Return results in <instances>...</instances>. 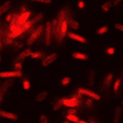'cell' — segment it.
<instances>
[{
  "label": "cell",
  "mask_w": 123,
  "mask_h": 123,
  "mask_svg": "<svg viewBox=\"0 0 123 123\" xmlns=\"http://www.w3.org/2000/svg\"><path fill=\"white\" fill-rule=\"evenodd\" d=\"M84 95L81 94L80 92L75 93L74 95L72 97H64L63 98V106H67V108H80V106L84 105V99H83Z\"/></svg>",
  "instance_id": "cell-1"
},
{
  "label": "cell",
  "mask_w": 123,
  "mask_h": 123,
  "mask_svg": "<svg viewBox=\"0 0 123 123\" xmlns=\"http://www.w3.org/2000/svg\"><path fill=\"white\" fill-rule=\"evenodd\" d=\"M44 29H46V26H42V25H39V26H37L36 29H33L31 31V33L29 34V38H28V40H27V46L33 44L40 38L41 34L44 32Z\"/></svg>",
  "instance_id": "cell-2"
},
{
  "label": "cell",
  "mask_w": 123,
  "mask_h": 123,
  "mask_svg": "<svg viewBox=\"0 0 123 123\" xmlns=\"http://www.w3.org/2000/svg\"><path fill=\"white\" fill-rule=\"evenodd\" d=\"M52 31H53V38L55 39V41L59 43H61L64 39V36L62 34V31H61V27L60 23L58 21V19H53L52 20Z\"/></svg>",
  "instance_id": "cell-3"
},
{
  "label": "cell",
  "mask_w": 123,
  "mask_h": 123,
  "mask_svg": "<svg viewBox=\"0 0 123 123\" xmlns=\"http://www.w3.org/2000/svg\"><path fill=\"white\" fill-rule=\"evenodd\" d=\"M46 29H44V42H46L47 47L51 46V41L53 38V31H52V22H47L46 25Z\"/></svg>",
  "instance_id": "cell-4"
},
{
  "label": "cell",
  "mask_w": 123,
  "mask_h": 123,
  "mask_svg": "<svg viewBox=\"0 0 123 123\" xmlns=\"http://www.w3.org/2000/svg\"><path fill=\"white\" fill-rule=\"evenodd\" d=\"M14 80L13 79H7L2 82L1 84V88H0V101L2 102L3 101V98H5V94L7 93V91L9 90V88H11L13 86Z\"/></svg>",
  "instance_id": "cell-5"
},
{
  "label": "cell",
  "mask_w": 123,
  "mask_h": 123,
  "mask_svg": "<svg viewBox=\"0 0 123 123\" xmlns=\"http://www.w3.org/2000/svg\"><path fill=\"white\" fill-rule=\"evenodd\" d=\"M78 92H80L81 94L86 95V97L88 98H91V99H93L94 101H99L101 99V97L98 93H95V92H93L92 90L90 89H84V88H79L78 89Z\"/></svg>",
  "instance_id": "cell-6"
},
{
  "label": "cell",
  "mask_w": 123,
  "mask_h": 123,
  "mask_svg": "<svg viewBox=\"0 0 123 123\" xmlns=\"http://www.w3.org/2000/svg\"><path fill=\"white\" fill-rule=\"evenodd\" d=\"M21 72L19 71H2L0 73V77L2 79H13V78H20L21 77Z\"/></svg>",
  "instance_id": "cell-7"
},
{
  "label": "cell",
  "mask_w": 123,
  "mask_h": 123,
  "mask_svg": "<svg viewBox=\"0 0 123 123\" xmlns=\"http://www.w3.org/2000/svg\"><path fill=\"white\" fill-rule=\"evenodd\" d=\"M31 53H32V51L30 50V49H25V50H22V52H20L17 57L14 58L13 63L14 62H22V61L25 60L27 57H30V55H31Z\"/></svg>",
  "instance_id": "cell-8"
},
{
  "label": "cell",
  "mask_w": 123,
  "mask_h": 123,
  "mask_svg": "<svg viewBox=\"0 0 123 123\" xmlns=\"http://www.w3.org/2000/svg\"><path fill=\"white\" fill-rule=\"evenodd\" d=\"M112 81H113V74H112V73H108V74L104 77V79L102 80V86H101V88H102L104 91H106V90L111 86Z\"/></svg>",
  "instance_id": "cell-9"
},
{
  "label": "cell",
  "mask_w": 123,
  "mask_h": 123,
  "mask_svg": "<svg viewBox=\"0 0 123 123\" xmlns=\"http://www.w3.org/2000/svg\"><path fill=\"white\" fill-rule=\"evenodd\" d=\"M58 58V55L57 53H50L49 55H47L44 59H42V62H41V64H42L43 67H48L49 64H51V63H53L55 60H57Z\"/></svg>",
  "instance_id": "cell-10"
},
{
  "label": "cell",
  "mask_w": 123,
  "mask_h": 123,
  "mask_svg": "<svg viewBox=\"0 0 123 123\" xmlns=\"http://www.w3.org/2000/svg\"><path fill=\"white\" fill-rule=\"evenodd\" d=\"M0 117H5V119H9V120H12V121H17L18 120V115L16 114V113L8 112V111H3V110L0 111Z\"/></svg>",
  "instance_id": "cell-11"
},
{
  "label": "cell",
  "mask_w": 123,
  "mask_h": 123,
  "mask_svg": "<svg viewBox=\"0 0 123 123\" xmlns=\"http://www.w3.org/2000/svg\"><path fill=\"white\" fill-rule=\"evenodd\" d=\"M68 37L70 38V39H72V40L78 41V42H81V43L86 42V38H83L82 36H80V34H78V33H74V32H68Z\"/></svg>",
  "instance_id": "cell-12"
},
{
  "label": "cell",
  "mask_w": 123,
  "mask_h": 123,
  "mask_svg": "<svg viewBox=\"0 0 123 123\" xmlns=\"http://www.w3.org/2000/svg\"><path fill=\"white\" fill-rule=\"evenodd\" d=\"M68 22H69V27L72 29H74V30H78V29H80V23L78 22V21H75L73 18H72V16H69L68 17Z\"/></svg>",
  "instance_id": "cell-13"
},
{
  "label": "cell",
  "mask_w": 123,
  "mask_h": 123,
  "mask_svg": "<svg viewBox=\"0 0 123 123\" xmlns=\"http://www.w3.org/2000/svg\"><path fill=\"white\" fill-rule=\"evenodd\" d=\"M10 7H11V1H10V0H8V1H6L5 3H2L1 7H0V14H1V16L5 14L9 9H10Z\"/></svg>",
  "instance_id": "cell-14"
},
{
  "label": "cell",
  "mask_w": 123,
  "mask_h": 123,
  "mask_svg": "<svg viewBox=\"0 0 123 123\" xmlns=\"http://www.w3.org/2000/svg\"><path fill=\"white\" fill-rule=\"evenodd\" d=\"M121 114H122V106H117L114 112V117H113V122L119 123L121 119Z\"/></svg>",
  "instance_id": "cell-15"
},
{
  "label": "cell",
  "mask_w": 123,
  "mask_h": 123,
  "mask_svg": "<svg viewBox=\"0 0 123 123\" xmlns=\"http://www.w3.org/2000/svg\"><path fill=\"white\" fill-rule=\"evenodd\" d=\"M60 23V27H61V31H62V34L66 37L67 34H68V29H69V22L68 20H63L61 21Z\"/></svg>",
  "instance_id": "cell-16"
},
{
  "label": "cell",
  "mask_w": 123,
  "mask_h": 123,
  "mask_svg": "<svg viewBox=\"0 0 123 123\" xmlns=\"http://www.w3.org/2000/svg\"><path fill=\"white\" fill-rule=\"evenodd\" d=\"M72 57L77 59V60H86L88 59V55L86 53H82V52H79V51H75L72 53Z\"/></svg>",
  "instance_id": "cell-17"
},
{
  "label": "cell",
  "mask_w": 123,
  "mask_h": 123,
  "mask_svg": "<svg viewBox=\"0 0 123 123\" xmlns=\"http://www.w3.org/2000/svg\"><path fill=\"white\" fill-rule=\"evenodd\" d=\"M48 94H49L48 91L40 92V93H39V94H37V97H36V101H37V102H42V101H44L47 99Z\"/></svg>",
  "instance_id": "cell-18"
},
{
  "label": "cell",
  "mask_w": 123,
  "mask_h": 123,
  "mask_svg": "<svg viewBox=\"0 0 123 123\" xmlns=\"http://www.w3.org/2000/svg\"><path fill=\"white\" fill-rule=\"evenodd\" d=\"M66 119L68 121H70V122H72V123H78L79 121H80V119L78 117L77 114H67Z\"/></svg>",
  "instance_id": "cell-19"
},
{
  "label": "cell",
  "mask_w": 123,
  "mask_h": 123,
  "mask_svg": "<svg viewBox=\"0 0 123 123\" xmlns=\"http://www.w3.org/2000/svg\"><path fill=\"white\" fill-rule=\"evenodd\" d=\"M94 77H95V72L92 70L89 73V77H88V86H92L94 84Z\"/></svg>",
  "instance_id": "cell-20"
},
{
  "label": "cell",
  "mask_w": 123,
  "mask_h": 123,
  "mask_svg": "<svg viewBox=\"0 0 123 123\" xmlns=\"http://www.w3.org/2000/svg\"><path fill=\"white\" fill-rule=\"evenodd\" d=\"M112 5H113V3H112L111 1H106V2L102 3V6H101V9H102V11H103V12H108L110 9L112 8Z\"/></svg>",
  "instance_id": "cell-21"
},
{
  "label": "cell",
  "mask_w": 123,
  "mask_h": 123,
  "mask_svg": "<svg viewBox=\"0 0 123 123\" xmlns=\"http://www.w3.org/2000/svg\"><path fill=\"white\" fill-rule=\"evenodd\" d=\"M120 86H121V79L120 78H117L114 80V83H113V91L117 92L119 89H120Z\"/></svg>",
  "instance_id": "cell-22"
},
{
  "label": "cell",
  "mask_w": 123,
  "mask_h": 123,
  "mask_svg": "<svg viewBox=\"0 0 123 123\" xmlns=\"http://www.w3.org/2000/svg\"><path fill=\"white\" fill-rule=\"evenodd\" d=\"M61 106H63V98H60L58 101H55V105H53V110H55V111H57V110L60 109Z\"/></svg>",
  "instance_id": "cell-23"
},
{
  "label": "cell",
  "mask_w": 123,
  "mask_h": 123,
  "mask_svg": "<svg viewBox=\"0 0 123 123\" xmlns=\"http://www.w3.org/2000/svg\"><path fill=\"white\" fill-rule=\"evenodd\" d=\"M43 19V13H38V14H36L33 18L31 19V21L33 22V25H36L37 22H39V21H41Z\"/></svg>",
  "instance_id": "cell-24"
},
{
  "label": "cell",
  "mask_w": 123,
  "mask_h": 123,
  "mask_svg": "<svg viewBox=\"0 0 123 123\" xmlns=\"http://www.w3.org/2000/svg\"><path fill=\"white\" fill-rule=\"evenodd\" d=\"M108 30H109V27H108V26H103V27H101V28L98 29L97 33L98 34H104V33H106V32H108Z\"/></svg>",
  "instance_id": "cell-25"
},
{
  "label": "cell",
  "mask_w": 123,
  "mask_h": 123,
  "mask_svg": "<svg viewBox=\"0 0 123 123\" xmlns=\"http://www.w3.org/2000/svg\"><path fill=\"white\" fill-rule=\"evenodd\" d=\"M84 105H86V108H92V106H93V99L86 98V100H84Z\"/></svg>",
  "instance_id": "cell-26"
},
{
  "label": "cell",
  "mask_w": 123,
  "mask_h": 123,
  "mask_svg": "<svg viewBox=\"0 0 123 123\" xmlns=\"http://www.w3.org/2000/svg\"><path fill=\"white\" fill-rule=\"evenodd\" d=\"M42 55H43L42 52H40V51H36V52H32L30 57H31L32 59H40V58H42Z\"/></svg>",
  "instance_id": "cell-27"
},
{
  "label": "cell",
  "mask_w": 123,
  "mask_h": 123,
  "mask_svg": "<svg viewBox=\"0 0 123 123\" xmlns=\"http://www.w3.org/2000/svg\"><path fill=\"white\" fill-rule=\"evenodd\" d=\"M30 86H31V84H30V81L27 80V79H23L22 80V88L25 90H29L30 89Z\"/></svg>",
  "instance_id": "cell-28"
},
{
  "label": "cell",
  "mask_w": 123,
  "mask_h": 123,
  "mask_svg": "<svg viewBox=\"0 0 123 123\" xmlns=\"http://www.w3.org/2000/svg\"><path fill=\"white\" fill-rule=\"evenodd\" d=\"M13 69L16 71L21 72L22 71V62H14L13 63Z\"/></svg>",
  "instance_id": "cell-29"
},
{
  "label": "cell",
  "mask_w": 123,
  "mask_h": 123,
  "mask_svg": "<svg viewBox=\"0 0 123 123\" xmlns=\"http://www.w3.org/2000/svg\"><path fill=\"white\" fill-rule=\"evenodd\" d=\"M39 123H49V119L46 114H41L39 117Z\"/></svg>",
  "instance_id": "cell-30"
},
{
  "label": "cell",
  "mask_w": 123,
  "mask_h": 123,
  "mask_svg": "<svg viewBox=\"0 0 123 123\" xmlns=\"http://www.w3.org/2000/svg\"><path fill=\"white\" fill-rule=\"evenodd\" d=\"M70 82H71V78L70 77H66L61 80V84H62V86H68Z\"/></svg>",
  "instance_id": "cell-31"
},
{
  "label": "cell",
  "mask_w": 123,
  "mask_h": 123,
  "mask_svg": "<svg viewBox=\"0 0 123 123\" xmlns=\"http://www.w3.org/2000/svg\"><path fill=\"white\" fill-rule=\"evenodd\" d=\"M105 52H106V53H108L109 55H113L115 53V49L113 48V47H110V48H108V49L105 50Z\"/></svg>",
  "instance_id": "cell-32"
},
{
  "label": "cell",
  "mask_w": 123,
  "mask_h": 123,
  "mask_svg": "<svg viewBox=\"0 0 123 123\" xmlns=\"http://www.w3.org/2000/svg\"><path fill=\"white\" fill-rule=\"evenodd\" d=\"M77 108H69L67 114H77Z\"/></svg>",
  "instance_id": "cell-33"
},
{
  "label": "cell",
  "mask_w": 123,
  "mask_h": 123,
  "mask_svg": "<svg viewBox=\"0 0 123 123\" xmlns=\"http://www.w3.org/2000/svg\"><path fill=\"white\" fill-rule=\"evenodd\" d=\"M30 1H34V2H40V3H46V5H49V3H51V0H30Z\"/></svg>",
  "instance_id": "cell-34"
},
{
  "label": "cell",
  "mask_w": 123,
  "mask_h": 123,
  "mask_svg": "<svg viewBox=\"0 0 123 123\" xmlns=\"http://www.w3.org/2000/svg\"><path fill=\"white\" fill-rule=\"evenodd\" d=\"M78 7H79V9H84L86 8V3H84V1L80 0V1L78 2Z\"/></svg>",
  "instance_id": "cell-35"
},
{
  "label": "cell",
  "mask_w": 123,
  "mask_h": 123,
  "mask_svg": "<svg viewBox=\"0 0 123 123\" xmlns=\"http://www.w3.org/2000/svg\"><path fill=\"white\" fill-rule=\"evenodd\" d=\"M114 27H115V29H117V30H120L121 32H123V25H121V23H115Z\"/></svg>",
  "instance_id": "cell-36"
},
{
  "label": "cell",
  "mask_w": 123,
  "mask_h": 123,
  "mask_svg": "<svg viewBox=\"0 0 123 123\" xmlns=\"http://www.w3.org/2000/svg\"><path fill=\"white\" fill-rule=\"evenodd\" d=\"M13 16H14V13H9L8 16L6 17V21H7V22H10V21L12 20V18H13Z\"/></svg>",
  "instance_id": "cell-37"
},
{
  "label": "cell",
  "mask_w": 123,
  "mask_h": 123,
  "mask_svg": "<svg viewBox=\"0 0 123 123\" xmlns=\"http://www.w3.org/2000/svg\"><path fill=\"white\" fill-rule=\"evenodd\" d=\"M22 43H20V42H14L13 43V47H16V48H22Z\"/></svg>",
  "instance_id": "cell-38"
},
{
  "label": "cell",
  "mask_w": 123,
  "mask_h": 123,
  "mask_svg": "<svg viewBox=\"0 0 123 123\" xmlns=\"http://www.w3.org/2000/svg\"><path fill=\"white\" fill-rule=\"evenodd\" d=\"M88 121H89L90 123H98V120L95 117H90V119H88Z\"/></svg>",
  "instance_id": "cell-39"
},
{
  "label": "cell",
  "mask_w": 123,
  "mask_h": 123,
  "mask_svg": "<svg viewBox=\"0 0 123 123\" xmlns=\"http://www.w3.org/2000/svg\"><path fill=\"white\" fill-rule=\"evenodd\" d=\"M26 11H28V10H27V7L25 6V5H23V6H21L20 7V12H26Z\"/></svg>",
  "instance_id": "cell-40"
},
{
  "label": "cell",
  "mask_w": 123,
  "mask_h": 123,
  "mask_svg": "<svg viewBox=\"0 0 123 123\" xmlns=\"http://www.w3.org/2000/svg\"><path fill=\"white\" fill-rule=\"evenodd\" d=\"M122 0H114V2H113V5H119V3L121 2Z\"/></svg>",
  "instance_id": "cell-41"
},
{
  "label": "cell",
  "mask_w": 123,
  "mask_h": 123,
  "mask_svg": "<svg viewBox=\"0 0 123 123\" xmlns=\"http://www.w3.org/2000/svg\"><path fill=\"white\" fill-rule=\"evenodd\" d=\"M78 123H90V122H89V121H88V120H86V121H84V120H80V121H79V122H78Z\"/></svg>",
  "instance_id": "cell-42"
},
{
  "label": "cell",
  "mask_w": 123,
  "mask_h": 123,
  "mask_svg": "<svg viewBox=\"0 0 123 123\" xmlns=\"http://www.w3.org/2000/svg\"><path fill=\"white\" fill-rule=\"evenodd\" d=\"M62 123H71V122H70V121H68V120H66L64 122H62Z\"/></svg>",
  "instance_id": "cell-43"
},
{
  "label": "cell",
  "mask_w": 123,
  "mask_h": 123,
  "mask_svg": "<svg viewBox=\"0 0 123 123\" xmlns=\"http://www.w3.org/2000/svg\"><path fill=\"white\" fill-rule=\"evenodd\" d=\"M121 105L123 106V99H122V101H121Z\"/></svg>",
  "instance_id": "cell-44"
},
{
  "label": "cell",
  "mask_w": 123,
  "mask_h": 123,
  "mask_svg": "<svg viewBox=\"0 0 123 123\" xmlns=\"http://www.w3.org/2000/svg\"><path fill=\"white\" fill-rule=\"evenodd\" d=\"M122 80H123V72H122Z\"/></svg>",
  "instance_id": "cell-45"
}]
</instances>
